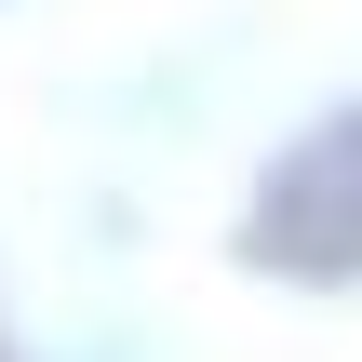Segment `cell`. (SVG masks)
<instances>
[{"label": "cell", "instance_id": "6da1fadb", "mask_svg": "<svg viewBox=\"0 0 362 362\" xmlns=\"http://www.w3.org/2000/svg\"><path fill=\"white\" fill-rule=\"evenodd\" d=\"M242 255L282 282H362V107H336L322 134H296L242 215Z\"/></svg>", "mask_w": 362, "mask_h": 362}]
</instances>
